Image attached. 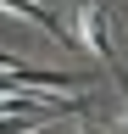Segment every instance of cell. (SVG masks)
<instances>
[{
  "instance_id": "4",
  "label": "cell",
  "mask_w": 128,
  "mask_h": 134,
  "mask_svg": "<svg viewBox=\"0 0 128 134\" xmlns=\"http://www.w3.org/2000/svg\"><path fill=\"white\" fill-rule=\"evenodd\" d=\"M123 134H128V129H123Z\"/></svg>"
},
{
  "instance_id": "2",
  "label": "cell",
  "mask_w": 128,
  "mask_h": 134,
  "mask_svg": "<svg viewBox=\"0 0 128 134\" xmlns=\"http://www.w3.org/2000/svg\"><path fill=\"white\" fill-rule=\"evenodd\" d=\"M6 11H17V17H34V23H39L45 34H56V39H61V45H78V39H72V34H67V28H61V23H56V17H50V11H45V6H34V0H6Z\"/></svg>"
},
{
  "instance_id": "3",
  "label": "cell",
  "mask_w": 128,
  "mask_h": 134,
  "mask_svg": "<svg viewBox=\"0 0 128 134\" xmlns=\"http://www.w3.org/2000/svg\"><path fill=\"white\" fill-rule=\"evenodd\" d=\"M84 134H106V123H84Z\"/></svg>"
},
{
  "instance_id": "1",
  "label": "cell",
  "mask_w": 128,
  "mask_h": 134,
  "mask_svg": "<svg viewBox=\"0 0 128 134\" xmlns=\"http://www.w3.org/2000/svg\"><path fill=\"white\" fill-rule=\"evenodd\" d=\"M95 73H39L6 56V90H89Z\"/></svg>"
}]
</instances>
